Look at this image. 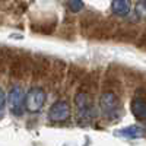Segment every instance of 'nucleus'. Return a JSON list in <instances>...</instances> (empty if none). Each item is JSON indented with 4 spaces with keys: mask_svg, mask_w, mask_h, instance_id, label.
Returning a JSON list of instances; mask_svg holds the SVG:
<instances>
[{
    "mask_svg": "<svg viewBox=\"0 0 146 146\" xmlns=\"http://www.w3.org/2000/svg\"><path fill=\"white\" fill-rule=\"evenodd\" d=\"M117 25H118V23L114 22V21H111V19H107V21L101 19V21L88 32L86 36H88V38H92V40H100V41H102V40H110V38H113V34H114Z\"/></svg>",
    "mask_w": 146,
    "mask_h": 146,
    "instance_id": "f03ea898",
    "label": "nucleus"
},
{
    "mask_svg": "<svg viewBox=\"0 0 146 146\" xmlns=\"http://www.w3.org/2000/svg\"><path fill=\"white\" fill-rule=\"evenodd\" d=\"M50 80H51V86H58L62 85L64 76H66V63L63 60H54L51 63L50 69Z\"/></svg>",
    "mask_w": 146,
    "mask_h": 146,
    "instance_id": "9d476101",
    "label": "nucleus"
},
{
    "mask_svg": "<svg viewBox=\"0 0 146 146\" xmlns=\"http://www.w3.org/2000/svg\"><path fill=\"white\" fill-rule=\"evenodd\" d=\"M83 73H85V70L80 66H76V64L70 66L69 76H67V86H73L78 80H80V78L83 76Z\"/></svg>",
    "mask_w": 146,
    "mask_h": 146,
    "instance_id": "f3484780",
    "label": "nucleus"
},
{
    "mask_svg": "<svg viewBox=\"0 0 146 146\" xmlns=\"http://www.w3.org/2000/svg\"><path fill=\"white\" fill-rule=\"evenodd\" d=\"M96 83H98V80H96V73H89V75H86L80 80V89L79 91L91 94L96 89Z\"/></svg>",
    "mask_w": 146,
    "mask_h": 146,
    "instance_id": "4468645a",
    "label": "nucleus"
},
{
    "mask_svg": "<svg viewBox=\"0 0 146 146\" xmlns=\"http://www.w3.org/2000/svg\"><path fill=\"white\" fill-rule=\"evenodd\" d=\"M56 25H57V21H56V18H53V21H45L38 27H32V29L38 31L41 34H53L56 29Z\"/></svg>",
    "mask_w": 146,
    "mask_h": 146,
    "instance_id": "a211bd4d",
    "label": "nucleus"
},
{
    "mask_svg": "<svg viewBox=\"0 0 146 146\" xmlns=\"http://www.w3.org/2000/svg\"><path fill=\"white\" fill-rule=\"evenodd\" d=\"M32 60L28 53H13L10 63V76L13 79H23L31 72Z\"/></svg>",
    "mask_w": 146,
    "mask_h": 146,
    "instance_id": "f257e3e1",
    "label": "nucleus"
},
{
    "mask_svg": "<svg viewBox=\"0 0 146 146\" xmlns=\"http://www.w3.org/2000/svg\"><path fill=\"white\" fill-rule=\"evenodd\" d=\"M18 2H19V0H18Z\"/></svg>",
    "mask_w": 146,
    "mask_h": 146,
    "instance_id": "393cba45",
    "label": "nucleus"
},
{
    "mask_svg": "<svg viewBox=\"0 0 146 146\" xmlns=\"http://www.w3.org/2000/svg\"><path fill=\"white\" fill-rule=\"evenodd\" d=\"M130 9H131L130 0H113L111 3V10L117 16H126L127 13H130Z\"/></svg>",
    "mask_w": 146,
    "mask_h": 146,
    "instance_id": "f8f14e48",
    "label": "nucleus"
},
{
    "mask_svg": "<svg viewBox=\"0 0 146 146\" xmlns=\"http://www.w3.org/2000/svg\"><path fill=\"white\" fill-rule=\"evenodd\" d=\"M100 107H101L104 114L115 113L118 110V107H120V100H118L117 94L110 92V91H104L101 98H100Z\"/></svg>",
    "mask_w": 146,
    "mask_h": 146,
    "instance_id": "6e6552de",
    "label": "nucleus"
},
{
    "mask_svg": "<svg viewBox=\"0 0 146 146\" xmlns=\"http://www.w3.org/2000/svg\"><path fill=\"white\" fill-rule=\"evenodd\" d=\"M50 69H51V60L47 56H42V54L35 56L34 60H32V64H31L32 80L38 82V80H42V79L48 78Z\"/></svg>",
    "mask_w": 146,
    "mask_h": 146,
    "instance_id": "7ed1b4c3",
    "label": "nucleus"
},
{
    "mask_svg": "<svg viewBox=\"0 0 146 146\" xmlns=\"http://www.w3.org/2000/svg\"><path fill=\"white\" fill-rule=\"evenodd\" d=\"M139 29L133 25H127V23H118L114 34H113V38L115 41L120 42H135L136 38L139 36Z\"/></svg>",
    "mask_w": 146,
    "mask_h": 146,
    "instance_id": "39448f33",
    "label": "nucleus"
},
{
    "mask_svg": "<svg viewBox=\"0 0 146 146\" xmlns=\"http://www.w3.org/2000/svg\"><path fill=\"white\" fill-rule=\"evenodd\" d=\"M131 113L139 120H146V100L135 98L131 101Z\"/></svg>",
    "mask_w": 146,
    "mask_h": 146,
    "instance_id": "ddd939ff",
    "label": "nucleus"
},
{
    "mask_svg": "<svg viewBox=\"0 0 146 146\" xmlns=\"http://www.w3.org/2000/svg\"><path fill=\"white\" fill-rule=\"evenodd\" d=\"M69 117H70V107L67 101H56L48 111V118L51 121H66Z\"/></svg>",
    "mask_w": 146,
    "mask_h": 146,
    "instance_id": "0eeeda50",
    "label": "nucleus"
},
{
    "mask_svg": "<svg viewBox=\"0 0 146 146\" xmlns=\"http://www.w3.org/2000/svg\"><path fill=\"white\" fill-rule=\"evenodd\" d=\"M13 51L7 50V48H0V73H3L6 69V63L9 60H12Z\"/></svg>",
    "mask_w": 146,
    "mask_h": 146,
    "instance_id": "6ab92c4d",
    "label": "nucleus"
},
{
    "mask_svg": "<svg viewBox=\"0 0 146 146\" xmlns=\"http://www.w3.org/2000/svg\"><path fill=\"white\" fill-rule=\"evenodd\" d=\"M5 102H6V96H5V92H3V89L0 88V111L3 110V107H5Z\"/></svg>",
    "mask_w": 146,
    "mask_h": 146,
    "instance_id": "b1692460",
    "label": "nucleus"
},
{
    "mask_svg": "<svg viewBox=\"0 0 146 146\" xmlns=\"http://www.w3.org/2000/svg\"><path fill=\"white\" fill-rule=\"evenodd\" d=\"M44 102H45V91L42 88H38V86L31 88L28 91V94L25 95V101H23L27 110L31 113L40 111L44 105Z\"/></svg>",
    "mask_w": 146,
    "mask_h": 146,
    "instance_id": "20e7f679",
    "label": "nucleus"
},
{
    "mask_svg": "<svg viewBox=\"0 0 146 146\" xmlns=\"http://www.w3.org/2000/svg\"><path fill=\"white\" fill-rule=\"evenodd\" d=\"M9 107L10 111L15 115H22L23 113V101H25V94L21 86H13L9 92Z\"/></svg>",
    "mask_w": 146,
    "mask_h": 146,
    "instance_id": "423d86ee",
    "label": "nucleus"
},
{
    "mask_svg": "<svg viewBox=\"0 0 146 146\" xmlns=\"http://www.w3.org/2000/svg\"><path fill=\"white\" fill-rule=\"evenodd\" d=\"M69 9L73 13H78L83 9V2L82 0H69Z\"/></svg>",
    "mask_w": 146,
    "mask_h": 146,
    "instance_id": "412c9836",
    "label": "nucleus"
},
{
    "mask_svg": "<svg viewBox=\"0 0 146 146\" xmlns=\"http://www.w3.org/2000/svg\"><path fill=\"white\" fill-rule=\"evenodd\" d=\"M75 105L78 107V111H79L80 115H83V117L91 115V113H92V98H91L89 94L79 91L75 96Z\"/></svg>",
    "mask_w": 146,
    "mask_h": 146,
    "instance_id": "1a4fd4ad",
    "label": "nucleus"
},
{
    "mask_svg": "<svg viewBox=\"0 0 146 146\" xmlns=\"http://www.w3.org/2000/svg\"><path fill=\"white\" fill-rule=\"evenodd\" d=\"M104 91H110L114 94H121V83L118 80V78H115L114 75H110L105 80H104Z\"/></svg>",
    "mask_w": 146,
    "mask_h": 146,
    "instance_id": "dca6fc26",
    "label": "nucleus"
},
{
    "mask_svg": "<svg viewBox=\"0 0 146 146\" xmlns=\"http://www.w3.org/2000/svg\"><path fill=\"white\" fill-rule=\"evenodd\" d=\"M102 18L96 13V12H88V13H85L83 18L80 19V27H82V32L85 35H88V32L101 21Z\"/></svg>",
    "mask_w": 146,
    "mask_h": 146,
    "instance_id": "9b49d317",
    "label": "nucleus"
},
{
    "mask_svg": "<svg viewBox=\"0 0 146 146\" xmlns=\"http://www.w3.org/2000/svg\"><path fill=\"white\" fill-rule=\"evenodd\" d=\"M136 13L140 18L146 19V0H139L136 3Z\"/></svg>",
    "mask_w": 146,
    "mask_h": 146,
    "instance_id": "4be33fe9",
    "label": "nucleus"
},
{
    "mask_svg": "<svg viewBox=\"0 0 146 146\" xmlns=\"http://www.w3.org/2000/svg\"><path fill=\"white\" fill-rule=\"evenodd\" d=\"M60 35H62V38L64 40H75V27H73V23H67L64 22L63 23V28H62V32H60Z\"/></svg>",
    "mask_w": 146,
    "mask_h": 146,
    "instance_id": "aec40b11",
    "label": "nucleus"
},
{
    "mask_svg": "<svg viewBox=\"0 0 146 146\" xmlns=\"http://www.w3.org/2000/svg\"><path fill=\"white\" fill-rule=\"evenodd\" d=\"M136 45H137V48H140V50H145L146 51V29L142 32V34H139V36L136 38Z\"/></svg>",
    "mask_w": 146,
    "mask_h": 146,
    "instance_id": "5701e85b",
    "label": "nucleus"
},
{
    "mask_svg": "<svg viewBox=\"0 0 146 146\" xmlns=\"http://www.w3.org/2000/svg\"><path fill=\"white\" fill-rule=\"evenodd\" d=\"M117 135L123 136V137H127V139H139V137H143L145 131L139 126H129V127H124V129L118 130Z\"/></svg>",
    "mask_w": 146,
    "mask_h": 146,
    "instance_id": "2eb2a0df",
    "label": "nucleus"
}]
</instances>
